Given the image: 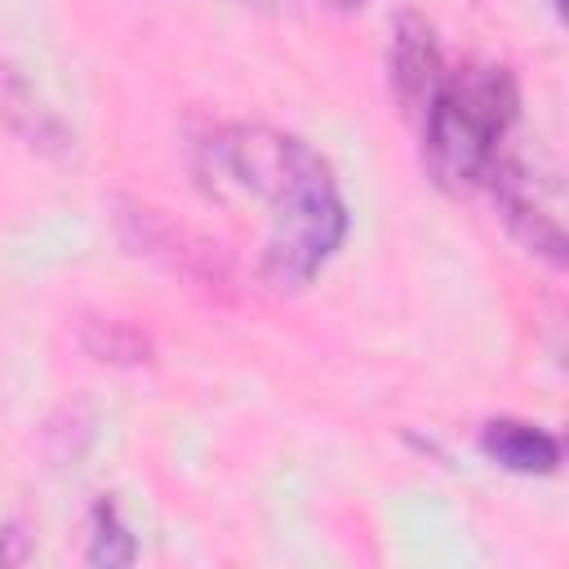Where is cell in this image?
<instances>
[{
  "mask_svg": "<svg viewBox=\"0 0 569 569\" xmlns=\"http://www.w3.org/2000/svg\"><path fill=\"white\" fill-rule=\"evenodd\" d=\"M325 4H329V9H342V13H351V9H360L365 0H325Z\"/></svg>",
  "mask_w": 569,
  "mask_h": 569,
  "instance_id": "52a82bcc",
  "label": "cell"
},
{
  "mask_svg": "<svg viewBox=\"0 0 569 569\" xmlns=\"http://www.w3.org/2000/svg\"><path fill=\"white\" fill-rule=\"evenodd\" d=\"M133 560V533L120 525V511L111 502L93 507V538H89V565H129Z\"/></svg>",
  "mask_w": 569,
  "mask_h": 569,
  "instance_id": "8992f818",
  "label": "cell"
},
{
  "mask_svg": "<svg viewBox=\"0 0 569 569\" xmlns=\"http://www.w3.org/2000/svg\"><path fill=\"white\" fill-rule=\"evenodd\" d=\"M204 178L227 200L267 204L258 271L271 289H302L338 253L347 204L316 147L276 129H227L204 147Z\"/></svg>",
  "mask_w": 569,
  "mask_h": 569,
  "instance_id": "6da1fadb",
  "label": "cell"
},
{
  "mask_svg": "<svg viewBox=\"0 0 569 569\" xmlns=\"http://www.w3.org/2000/svg\"><path fill=\"white\" fill-rule=\"evenodd\" d=\"M445 58L436 44V31L427 18L418 13H400L396 31H391V89L405 107V116L422 120V111L431 107L440 80H445Z\"/></svg>",
  "mask_w": 569,
  "mask_h": 569,
  "instance_id": "277c9868",
  "label": "cell"
},
{
  "mask_svg": "<svg viewBox=\"0 0 569 569\" xmlns=\"http://www.w3.org/2000/svg\"><path fill=\"white\" fill-rule=\"evenodd\" d=\"M520 116V84L498 62H462L445 71L431 107L422 111V164L449 196L485 187L502 142Z\"/></svg>",
  "mask_w": 569,
  "mask_h": 569,
  "instance_id": "7a4b0ae2",
  "label": "cell"
},
{
  "mask_svg": "<svg viewBox=\"0 0 569 569\" xmlns=\"http://www.w3.org/2000/svg\"><path fill=\"white\" fill-rule=\"evenodd\" d=\"M485 187L493 191V204H498L502 222L511 227V236L520 244H529L533 253H542L551 262H565V227H560V213L538 191L533 173L520 160L498 156L493 169H489V178H485Z\"/></svg>",
  "mask_w": 569,
  "mask_h": 569,
  "instance_id": "3957f363",
  "label": "cell"
},
{
  "mask_svg": "<svg viewBox=\"0 0 569 569\" xmlns=\"http://www.w3.org/2000/svg\"><path fill=\"white\" fill-rule=\"evenodd\" d=\"M480 453L516 476H551L560 467V440L520 418H489L480 427Z\"/></svg>",
  "mask_w": 569,
  "mask_h": 569,
  "instance_id": "5b68a950",
  "label": "cell"
}]
</instances>
